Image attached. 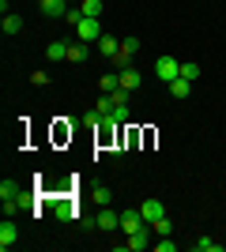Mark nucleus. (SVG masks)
<instances>
[{"instance_id":"cd10ccee","label":"nucleus","mask_w":226,"mask_h":252,"mask_svg":"<svg viewBox=\"0 0 226 252\" xmlns=\"http://www.w3.org/2000/svg\"><path fill=\"white\" fill-rule=\"evenodd\" d=\"M72 215H75V211H72V203H57V219H61V222H68Z\"/></svg>"},{"instance_id":"5701e85b","label":"nucleus","mask_w":226,"mask_h":252,"mask_svg":"<svg viewBox=\"0 0 226 252\" xmlns=\"http://www.w3.org/2000/svg\"><path fill=\"white\" fill-rule=\"evenodd\" d=\"M151 249H155V252H177V241H170V237H155Z\"/></svg>"},{"instance_id":"7c9ffc66","label":"nucleus","mask_w":226,"mask_h":252,"mask_svg":"<svg viewBox=\"0 0 226 252\" xmlns=\"http://www.w3.org/2000/svg\"><path fill=\"white\" fill-rule=\"evenodd\" d=\"M68 4H79V0H68Z\"/></svg>"},{"instance_id":"ddd939ff","label":"nucleus","mask_w":226,"mask_h":252,"mask_svg":"<svg viewBox=\"0 0 226 252\" xmlns=\"http://www.w3.org/2000/svg\"><path fill=\"white\" fill-rule=\"evenodd\" d=\"M19 192H23V189H19V181H11V177H8V181H0V200H19Z\"/></svg>"},{"instance_id":"dca6fc26","label":"nucleus","mask_w":226,"mask_h":252,"mask_svg":"<svg viewBox=\"0 0 226 252\" xmlns=\"http://www.w3.org/2000/svg\"><path fill=\"white\" fill-rule=\"evenodd\" d=\"M79 11H83L87 19H98L102 15V0H79Z\"/></svg>"},{"instance_id":"bb28decb","label":"nucleus","mask_w":226,"mask_h":252,"mask_svg":"<svg viewBox=\"0 0 226 252\" xmlns=\"http://www.w3.org/2000/svg\"><path fill=\"white\" fill-rule=\"evenodd\" d=\"M31 83H34V87H49V72H42V68H38V72H31Z\"/></svg>"},{"instance_id":"f03ea898","label":"nucleus","mask_w":226,"mask_h":252,"mask_svg":"<svg viewBox=\"0 0 226 252\" xmlns=\"http://www.w3.org/2000/svg\"><path fill=\"white\" fill-rule=\"evenodd\" d=\"M155 75H159V83L170 87L173 79L181 75V61H177V57H159V61H155Z\"/></svg>"},{"instance_id":"6e6552de","label":"nucleus","mask_w":226,"mask_h":252,"mask_svg":"<svg viewBox=\"0 0 226 252\" xmlns=\"http://www.w3.org/2000/svg\"><path fill=\"white\" fill-rule=\"evenodd\" d=\"M91 61V42H68V64Z\"/></svg>"},{"instance_id":"4468645a","label":"nucleus","mask_w":226,"mask_h":252,"mask_svg":"<svg viewBox=\"0 0 226 252\" xmlns=\"http://www.w3.org/2000/svg\"><path fill=\"white\" fill-rule=\"evenodd\" d=\"M151 233H155V237H170V233H173V222L166 219V215H162V219H155V222H151Z\"/></svg>"},{"instance_id":"39448f33","label":"nucleus","mask_w":226,"mask_h":252,"mask_svg":"<svg viewBox=\"0 0 226 252\" xmlns=\"http://www.w3.org/2000/svg\"><path fill=\"white\" fill-rule=\"evenodd\" d=\"M151 245H155V233H151V226H143V230L129 233V245H125V249H132V252H143V249H151Z\"/></svg>"},{"instance_id":"aec40b11","label":"nucleus","mask_w":226,"mask_h":252,"mask_svg":"<svg viewBox=\"0 0 226 252\" xmlns=\"http://www.w3.org/2000/svg\"><path fill=\"white\" fill-rule=\"evenodd\" d=\"M19 31H23V19L15 11H8V15H4V34H19Z\"/></svg>"},{"instance_id":"7ed1b4c3","label":"nucleus","mask_w":226,"mask_h":252,"mask_svg":"<svg viewBox=\"0 0 226 252\" xmlns=\"http://www.w3.org/2000/svg\"><path fill=\"white\" fill-rule=\"evenodd\" d=\"M75 38H79V42H98V38H102V27H98V19H79L75 23Z\"/></svg>"},{"instance_id":"6ab92c4d","label":"nucleus","mask_w":226,"mask_h":252,"mask_svg":"<svg viewBox=\"0 0 226 252\" xmlns=\"http://www.w3.org/2000/svg\"><path fill=\"white\" fill-rule=\"evenodd\" d=\"M106 121H113V125H129V102H125V105H113Z\"/></svg>"},{"instance_id":"0eeeda50","label":"nucleus","mask_w":226,"mask_h":252,"mask_svg":"<svg viewBox=\"0 0 226 252\" xmlns=\"http://www.w3.org/2000/svg\"><path fill=\"white\" fill-rule=\"evenodd\" d=\"M19 241V230H15V222H11V215H4V222H0V249L8 252L11 245Z\"/></svg>"},{"instance_id":"b1692460","label":"nucleus","mask_w":226,"mask_h":252,"mask_svg":"<svg viewBox=\"0 0 226 252\" xmlns=\"http://www.w3.org/2000/svg\"><path fill=\"white\" fill-rule=\"evenodd\" d=\"M121 49L129 53V57H136V53H140V38H132V34H129V38H121Z\"/></svg>"},{"instance_id":"1a4fd4ad","label":"nucleus","mask_w":226,"mask_h":252,"mask_svg":"<svg viewBox=\"0 0 226 252\" xmlns=\"http://www.w3.org/2000/svg\"><path fill=\"white\" fill-rule=\"evenodd\" d=\"M98 53H102L106 61H113V57L121 53V38H113V34H102V38H98Z\"/></svg>"},{"instance_id":"a878e982","label":"nucleus","mask_w":226,"mask_h":252,"mask_svg":"<svg viewBox=\"0 0 226 252\" xmlns=\"http://www.w3.org/2000/svg\"><path fill=\"white\" fill-rule=\"evenodd\" d=\"M95 109H98V117H109V109H113V98H109V94H102Z\"/></svg>"},{"instance_id":"9b49d317","label":"nucleus","mask_w":226,"mask_h":252,"mask_svg":"<svg viewBox=\"0 0 226 252\" xmlns=\"http://www.w3.org/2000/svg\"><path fill=\"white\" fill-rule=\"evenodd\" d=\"M117 79H121V87H125V91H140V83H143V75L136 72V68H125V72H117Z\"/></svg>"},{"instance_id":"c756f323","label":"nucleus","mask_w":226,"mask_h":252,"mask_svg":"<svg viewBox=\"0 0 226 252\" xmlns=\"http://www.w3.org/2000/svg\"><path fill=\"white\" fill-rule=\"evenodd\" d=\"M129 94H132V91H125V87H117V91H113V94H109V98H113V105H125V102H129Z\"/></svg>"},{"instance_id":"f8f14e48","label":"nucleus","mask_w":226,"mask_h":252,"mask_svg":"<svg viewBox=\"0 0 226 252\" xmlns=\"http://www.w3.org/2000/svg\"><path fill=\"white\" fill-rule=\"evenodd\" d=\"M45 61H68V42H49L45 45Z\"/></svg>"},{"instance_id":"20e7f679","label":"nucleus","mask_w":226,"mask_h":252,"mask_svg":"<svg viewBox=\"0 0 226 252\" xmlns=\"http://www.w3.org/2000/svg\"><path fill=\"white\" fill-rule=\"evenodd\" d=\"M68 8H72L68 0H38V11H42L45 19H65Z\"/></svg>"},{"instance_id":"423d86ee","label":"nucleus","mask_w":226,"mask_h":252,"mask_svg":"<svg viewBox=\"0 0 226 252\" xmlns=\"http://www.w3.org/2000/svg\"><path fill=\"white\" fill-rule=\"evenodd\" d=\"M143 226H151V222L140 215V207L136 211H121V230L125 233H136V230H143Z\"/></svg>"},{"instance_id":"c85d7f7f","label":"nucleus","mask_w":226,"mask_h":252,"mask_svg":"<svg viewBox=\"0 0 226 252\" xmlns=\"http://www.w3.org/2000/svg\"><path fill=\"white\" fill-rule=\"evenodd\" d=\"M65 19H68V27H75V23L83 19V11H79V4H72V8H68V15H65Z\"/></svg>"},{"instance_id":"9d476101","label":"nucleus","mask_w":226,"mask_h":252,"mask_svg":"<svg viewBox=\"0 0 226 252\" xmlns=\"http://www.w3.org/2000/svg\"><path fill=\"white\" fill-rule=\"evenodd\" d=\"M140 215L147 222H155V219H162V215H166V207H162V200H143L140 203Z\"/></svg>"},{"instance_id":"a211bd4d","label":"nucleus","mask_w":226,"mask_h":252,"mask_svg":"<svg viewBox=\"0 0 226 252\" xmlns=\"http://www.w3.org/2000/svg\"><path fill=\"white\" fill-rule=\"evenodd\" d=\"M189 91H193V83H189V79H181V75L170 83V94H173V98H189Z\"/></svg>"},{"instance_id":"f3484780","label":"nucleus","mask_w":226,"mask_h":252,"mask_svg":"<svg viewBox=\"0 0 226 252\" xmlns=\"http://www.w3.org/2000/svg\"><path fill=\"white\" fill-rule=\"evenodd\" d=\"M117 87H121L117 72H106V75H102V79H98V91H106V94H113V91H117Z\"/></svg>"},{"instance_id":"f257e3e1","label":"nucleus","mask_w":226,"mask_h":252,"mask_svg":"<svg viewBox=\"0 0 226 252\" xmlns=\"http://www.w3.org/2000/svg\"><path fill=\"white\" fill-rule=\"evenodd\" d=\"M87 230H98V233H109V230H121V211H109V207H98V215L87 222Z\"/></svg>"},{"instance_id":"393cba45","label":"nucleus","mask_w":226,"mask_h":252,"mask_svg":"<svg viewBox=\"0 0 226 252\" xmlns=\"http://www.w3.org/2000/svg\"><path fill=\"white\" fill-rule=\"evenodd\" d=\"M109 64H113L117 72H125V68H132V57H129V53H125V49H121V53H117V57H113V61H109Z\"/></svg>"},{"instance_id":"412c9836","label":"nucleus","mask_w":226,"mask_h":252,"mask_svg":"<svg viewBox=\"0 0 226 252\" xmlns=\"http://www.w3.org/2000/svg\"><path fill=\"white\" fill-rule=\"evenodd\" d=\"M181 79H189V83L200 79V64H196V61H181Z\"/></svg>"},{"instance_id":"4be33fe9","label":"nucleus","mask_w":226,"mask_h":252,"mask_svg":"<svg viewBox=\"0 0 226 252\" xmlns=\"http://www.w3.org/2000/svg\"><path fill=\"white\" fill-rule=\"evenodd\" d=\"M113 203V189H95V207H109Z\"/></svg>"},{"instance_id":"2eb2a0df","label":"nucleus","mask_w":226,"mask_h":252,"mask_svg":"<svg viewBox=\"0 0 226 252\" xmlns=\"http://www.w3.org/2000/svg\"><path fill=\"white\" fill-rule=\"evenodd\" d=\"M193 249H196V252H223V245H219L215 237H196Z\"/></svg>"}]
</instances>
